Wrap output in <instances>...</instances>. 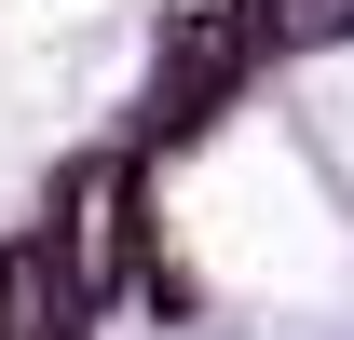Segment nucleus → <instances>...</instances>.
<instances>
[{"instance_id": "nucleus-1", "label": "nucleus", "mask_w": 354, "mask_h": 340, "mask_svg": "<svg viewBox=\"0 0 354 340\" xmlns=\"http://www.w3.org/2000/svg\"><path fill=\"white\" fill-rule=\"evenodd\" d=\"M245 68H259V14H245V0H205V14H177L164 82H150V136H191L232 82H245Z\"/></svg>"}, {"instance_id": "nucleus-2", "label": "nucleus", "mask_w": 354, "mask_h": 340, "mask_svg": "<svg viewBox=\"0 0 354 340\" xmlns=\"http://www.w3.org/2000/svg\"><path fill=\"white\" fill-rule=\"evenodd\" d=\"M259 28H272V41H341L354 0H259Z\"/></svg>"}]
</instances>
